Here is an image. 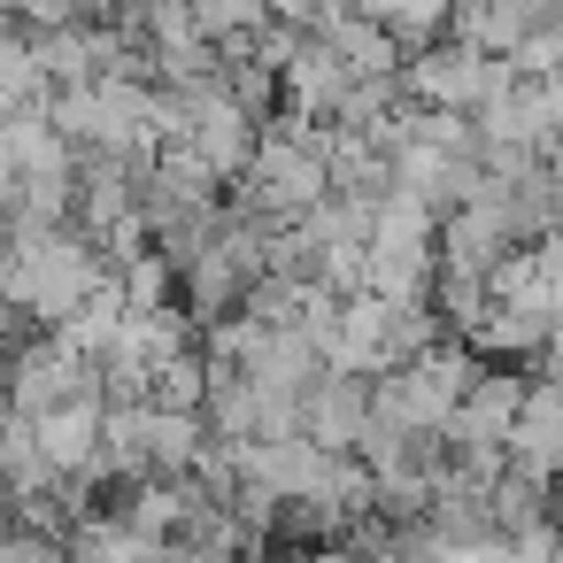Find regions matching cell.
Wrapping results in <instances>:
<instances>
[{"instance_id": "6da1fadb", "label": "cell", "mask_w": 563, "mask_h": 563, "mask_svg": "<svg viewBox=\"0 0 563 563\" xmlns=\"http://www.w3.org/2000/svg\"><path fill=\"white\" fill-rule=\"evenodd\" d=\"M109 286H117V271H109L93 232H78V224H63V232H9L0 294H9V309H32L47 332H70Z\"/></svg>"}, {"instance_id": "7a4b0ae2", "label": "cell", "mask_w": 563, "mask_h": 563, "mask_svg": "<svg viewBox=\"0 0 563 563\" xmlns=\"http://www.w3.org/2000/svg\"><path fill=\"white\" fill-rule=\"evenodd\" d=\"M86 394H101V363L78 355L63 332L40 340L32 355H16V417H55V409H70Z\"/></svg>"}, {"instance_id": "3957f363", "label": "cell", "mask_w": 563, "mask_h": 563, "mask_svg": "<svg viewBox=\"0 0 563 563\" xmlns=\"http://www.w3.org/2000/svg\"><path fill=\"white\" fill-rule=\"evenodd\" d=\"M363 78L340 63V47H324V40H309L301 55H294V70H286V117H309V124H340V109H347V93H355Z\"/></svg>"}, {"instance_id": "277c9868", "label": "cell", "mask_w": 563, "mask_h": 563, "mask_svg": "<svg viewBox=\"0 0 563 563\" xmlns=\"http://www.w3.org/2000/svg\"><path fill=\"white\" fill-rule=\"evenodd\" d=\"M32 424H40L47 471H55V478H86V471L101 463V440H109V401L86 394V401H70V409H55V417H32Z\"/></svg>"}, {"instance_id": "5b68a950", "label": "cell", "mask_w": 563, "mask_h": 563, "mask_svg": "<svg viewBox=\"0 0 563 563\" xmlns=\"http://www.w3.org/2000/svg\"><path fill=\"white\" fill-rule=\"evenodd\" d=\"M509 463L532 471L540 486H563V386H555V378H532L525 417H517V432H509Z\"/></svg>"}, {"instance_id": "8992f818", "label": "cell", "mask_w": 563, "mask_h": 563, "mask_svg": "<svg viewBox=\"0 0 563 563\" xmlns=\"http://www.w3.org/2000/svg\"><path fill=\"white\" fill-rule=\"evenodd\" d=\"M317 40L340 47V63H347L355 78H401V70H409V55L386 40V24H378L371 9H317Z\"/></svg>"}, {"instance_id": "52a82bcc", "label": "cell", "mask_w": 563, "mask_h": 563, "mask_svg": "<svg viewBox=\"0 0 563 563\" xmlns=\"http://www.w3.org/2000/svg\"><path fill=\"white\" fill-rule=\"evenodd\" d=\"M371 378H332L324 371V386L309 394V440L324 448V455H355L363 448V432H371Z\"/></svg>"}, {"instance_id": "ba28073f", "label": "cell", "mask_w": 563, "mask_h": 563, "mask_svg": "<svg viewBox=\"0 0 563 563\" xmlns=\"http://www.w3.org/2000/svg\"><path fill=\"white\" fill-rule=\"evenodd\" d=\"M548 24H555V9H532V0H486V9H455V40L478 47V55H501V63H517L525 40L548 32Z\"/></svg>"}, {"instance_id": "9c48e42d", "label": "cell", "mask_w": 563, "mask_h": 563, "mask_svg": "<svg viewBox=\"0 0 563 563\" xmlns=\"http://www.w3.org/2000/svg\"><path fill=\"white\" fill-rule=\"evenodd\" d=\"M70 563H178V540H147V532H132L124 517L101 509L70 532Z\"/></svg>"}, {"instance_id": "30bf717a", "label": "cell", "mask_w": 563, "mask_h": 563, "mask_svg": "<svg viewBox=\"0 0 563 563\" xmlns=\"http://www.w3.org/2000/svg\"><path fill=\"white\" fill-rule=\"evenodd\" d=\"M209 417H170V409H147V471L155 478H194L201 455H209Z\"/></svg>"}, {"instance_id": "8fae6325", "label": "cell", "mask_w": 563, "mask_h": 563, "mask_svg": "<svg viewBox=\"0 0 563 563\" xmlns=\"http://www.w3.org/2000/svg\"><path fill=\"white\" fill-rule=\"evenodd\" d=\"M0 463H9V501H32V494L55 486V471L40 455V424L16 417V409H9V432H0Z\"/></svg>"}, {"instance_id": "7c38bea8", "label": "cell", "mask_w": 563, "mask_h": 563, "mask_svg": "<svg viewBox=\"0 0 563 563\" xmlns=\"http://www.w3.org/2000/svg\"><path fill=\"white\" fill-rule=\"evenodd\" d=\"M209 355L201 347H186V355H170L163 371H155V409H170V417H209Z\"/></svg>"}, {"instance_id": "4fadbf2b", "label": "cell", "mask_w": 563, "mask_h": 563, "mask_svg": "<svg viewBox=\"0 0 563 563\" xmlns=\"http://www.w3.org/2000/svg\"><path fill=\"white\" fill-rule=\"evenodd\" d=\"M532 263H540V286H548V301H555V317H563V232H548V240L532 247Z\"/></svg>"}, {"instance_id": "5bb4252c", "label": "cell", "mask_w": 563, "mask_h": 563, "mask_svg": "<svg viewBox=\"0 0 563 563\" xmlns=\"http://www.w3.org/2000/svg\"><path fill=\"white\" fill-rule=\"evenodd\" d=\"M555 532H563V486H555Z\"/></svg>"}]
</instances>
